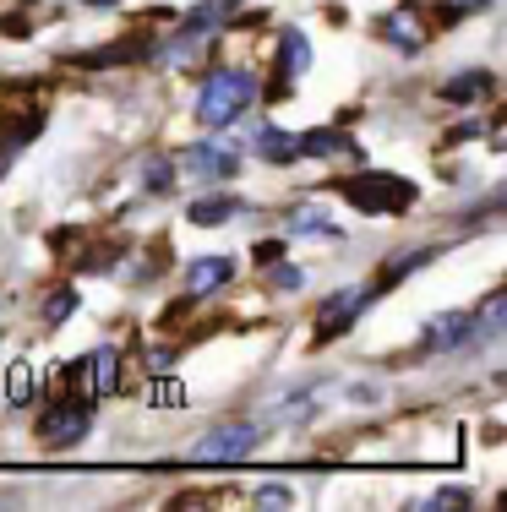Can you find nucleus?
<instances>
[{
    "instance_id": "nucleus-26",
    "label": "nucleus",
    "mask_w": 507,
    "mask_h": 512,
    "mask_svg": "<svg viewBox=\"0 0 507 512\" xmlns=\"http://www.w3.org/2000/svg\"><path fill=\"white\" fill-rule=\"evenodd\" d=\"M88 6H120V0H88Z\"/></svg>"
},
{
    "instance_id": "nucleus-13",
    "label": "nucleus",
    "mask_w": 507,
    "mask_h": 512,
    "mask_svg": "<svg viewBox=\"0 0 507 512\" xmlns=\"http://www.w3.org/2000/svg\"><path fill=\"white\" fill-rule=\"evenodd\" d=\"M229 213H240V202H235V197H197L186 218H191L197 229H213V224H229Z\"/></svg>"
},
{
    "instance_id": "nucleus-7",
    "label": "nucleus",
    "mask_w": 507,
    "mask_h": 512,
    "mask_svg": "<svg viewBox=\"0 0 507 512\" xmlns=\"http://www.w3.org/2000/svg\"><path fill=\"white\" fill-rule=\"evenodd\" d=\"M180 164H186L191 175H202V180H229L240 169V153L224 148V142H197V148L180 153Z\"/></svg>"
},
{
    "instance_id": "nucleus-14",
    "label": "nucleus",
    "mask_w": 507,
    "mask_h": 512,
    "mask_svg": "<svg viewBox=\"0 0 507 512\" xmlns=\"http://www.w3.org/2000/svg\"><path fill=\"white\" fill-rule=\"evenodd\" d=\"M289 235H322V240H338V224H333V218H322L317 207H295V213H289Z\"/></svg>"
},
{
    "instance_id": "nucleus-9",
    "label": "nucleus",
    "mask_w": 507,
    "mask_h": 512,
    "mask_svg": "<svg viewBox=\"0 0 507 512\" xmlns=\"http://www.w3.org/2000/svg\"><path fill=\"white\" fill-rule=\"evenodd\" d=\"M377 33H382V39H393L398 50H420V44H426V28H420L415 11H388V17L377 22Z\"/></svg>"
},
{
    "instance_id": "nucleus-4",
    "label": "nucleus",
    "mask_w": 507,
    "mask_h": 512,
    "mask_svg": "<svg viewBox=\"0 0 507 512\" xmlns=\"http://www.w3.org/2000/svg\"><path fill=\"white\" fill-rule=\"evenodd\" d=\"M66 382H77L82 398L115 393V382H120V355H115V349H93L88 360H77V365L66 371Z\"/></svg>"
},
{
    "instance_id": "nucleus-20",
    "label": "nucleus",
    "mask_w": 507,
    "mask_h": 512,
    "mask_svg": "<svg viewBox=\"0 0 507 512\" xmlns=\"http://www.w3.org/2000/svg\"><path fill=\"white\" fill-rule=\"evenodd\" d=\"M28 398H33V371L17 365V371H11V404H28Z\"/></svg>"
},
{
    "instance_id": "nucleus-10",
    "label": "nucleus",
    "mask_w": 507,
    "mask_h": 512,
    "mask_svg": "<svg viewBox=\"0 0 507 512\" xmlns=\"http://www.w3.org/2000/svg\"><path fill=\"white\" fill-rule=\"evenodd\" d=\"M229 278H235V262H229V256H202V262L186 273V284H191V295H213V289L229 284Z\"/></svg>"
},
{
    "instance_id": "nucleus-18",
    "label": "nucleus",
    "mask_w": 507,
    "mask_h": 512,
    "mask_svg": "<svg viewBox=\"0 0 507 512\" xmlns=\"http://www.w3.org/2000/svg\"><path fill=\"white\" fill-rule=\"evenodd\" d=\"M148 191H169L175 186V158H148Z\"/></svg>"
},
{
    "instance_id": "nucleus-6",
    "label": "nucleus",
    "mask_w": 507,
    "mask_h": 512,
    "mask_svg": "<svg viewBox=\"0 0 507 512\" xmlns=\"http://www.w3.org/2000/svg\"><path fill=\"white\" fill-rule=\"evenodd\" d=\"M377 295V289H338V295L328 300V306L317 311V344H328V338H338L349 322H355L360 311H366V300Z\"/></svg>"
},
{
    "instance_id": "nucleus-5",
    "label": "nucleus",
    "mask_w": 507,
    "mask_h": 512,
    "mask_svg": "<svg viewBox=\"0 0 507 512\" xmlns=\"http://www.w3.org/2000/svg\"><path fill=\"white\" fill-rule=\"evenodd\" d=\"M88 425H93V409H88V398H82V404H60V409L44 414L39 436H44V447H71V442L88 436Z\"/></svg>"
},
{
    "instance_id": "nucleus-16",
    "label": "nucleus",
    "mask_w": 507,
    "mask_h": 512,
    "mask_svg": "<svg viewBox=\"0 0 507 512\" xmlns=\"http://www.w3.org/2000/svg\"><path fill=\"white\" fill-rule=\"evenodd\" d=\"M279 66H284V77H295V71H306V66H311V44H306V33H284V44H279Z\"/></svg>"
},
{
    "instance_id": "nucleus-24",
    "label": "nucleus",
    "mask_w": 507,
    "mask_h": 512,
    "mask_svg": "<svg viewBox=\"0 0 507 512\" xmlns=\"http://www.w3.org/2000/svg\"><path fill=\"white\" fill-rule=\"evenodd\" d=\"M279 256H284L279 240H262V246H257V262H262V267H268V262H279Z\"/></svg>"
},
{
    "instance_id": "nucleus-19",
    "label": "nucleus",
    "mask_w": 507,
    "mask_h": 512,
    "mask_svg": "<svg viewBox=\"0 0 507 512\" xmlns=\"http://www.w3.org/2000/svg\"><path fill=\"white\" fill-rule=\"evenodd\" d=\"M66 311H77V289H55L50 306H44V316H50V322H60Z\"/></svg>"
},
{
    "instance_id": "nucleus-12",
    "label": "nucleus",
    "mask_w": 507,
    "mask_h": 512,
    "mask_svg": "<svg viewBox=\"0 0 507 512\" xmlns=\"http://www.w3.org/2000/svg\"><path fill=\"white\" fill-rule=\"evenodd\" d=\"M491 93V71H458V77L442 82V99L448 104H475Z\"/></svg>"
},
{
    "instance_id": "nucleus-25",
    "label": "nucleus",
    "mask_w": 507,
    "mask_h": 512,
    "mask_svg": "<svg viewBox=\"0 0 507 512\" xmlns=\"http://www.w3.org/2000/svg\"><path fill=\"white\" fill-rule=\"evenodd\" d=\"M464 502H469L464 491H437V496H431V507H464Z\"/></svg>"
},
{
    "instance_id": "nucleus-2",
    "label": "nucleus",
    "mask_w": 507,
    "mask_h": 512,
    "mask_svg": "<svg viewBox=\"0 0 507 512\" xmlns=\"http://www.w3.org/2000/svg\"><path fill=\"white\" fill-rule=\"evenodd\" d=\"M344 202L355 207V213H371V218H398L415 202V186H409L404 175H388V169H366V175L344 180Z\"/></svg>"
},
{
    "instance_id": "nucleus-15",
    "label": "nucleus",
    "mask_w": 507,
    "mask_h": 512,
    "mask_svg": "<svg viewBox=\"0 0 507 512\" xmlns=\"http://www.w3.org/2000/svg\"><path fill=\"white\" fill-rule=\"evenodd\" d=\"M257 153H262V158H273V164H289V158H300V142L268 126V131H257Z\"/></svg>"
},
{
    "instance_id": "nucleus-17",
    "label": "nucleus",
    "mask_w": 507,
    "mask_h": 512,
    "mask_svg": "<svg viewBox=\"0 0 507 512\" xmlns=\"http://www.w3.org/2000/svg\"><path fill=\"white\" fill-rule=\"evenodd\" d=\"M300 153H349V137H338V131H311V137L300 142Z\"/></svg>"
},
{
    "instance_id": "nucleus-23",
    "label": "nucleus",
    "mask_w": 507,
    "mask_h": 512,
    "mask_svg": "<svg viewBox=\"0 0 507 512\" xmlns=\"http://www.w3.org/2000/svg\"><path fill=\"white\" fill-rule=\"evenodd\" d=\"M257 502H262V507H289V491H284V485H268Z\"/></svg>"
},
{
    "instance_id": "nucleus-27",
    "label": "nucleus",
    "mask_w": 507,
    "mask_h": 512,
    "mask_svg": "<svg viewBox=\"0 0 507 512\" xmlns=\"http://www.w3.org/2000/svg\"><path fill=\"white\" fill-rule=\"evenodd\" d=\"M464 6H486V0H464Z\"/></svg>"
},
{
    "instance_id": "nucleus-22",
    "label": "nucleus",
    "mask_w": 507,
    "mask_h": 512,
    "mask_svg": "<svg viewBox=\"0 0 507 512\" xmlns=\"http://www.w3.org/2000/svg\"><path fill=\"white\" fill-rule=\"evenodd\" d=\"M153 398H164V404H186V393H180V382H159V387H153Z\"/></svg>"
},
{
    "instance_id": "nucleus-1",
    "label": "nucleus",
    "mask_w": 507,
    "mask_h": 512,
    "mask_svg": "<svg viewBox=\"0 0 507 512\" xmlns=\"http://www.w3.org/2000/svg\"><path fill=\"white\" fill-rule=\"evenodd\" d=\"M251 99H257V77L251 71H213L208 82H202V93H197V120L208 131H219V126H229L235 115H246L251 109Z\"/></svg>"
},
{
    "instance_id": "nucleus-8",
    "label": "nucleus",
    "mask_w": 507,
    "mask_h": 512,
    "mask_svg": "<svg viewBox=\"0 0 507 512\" xmlns=\"http://www.w3.org/2000/svg\"><path fill=\"white\" fill-rule=\"evenodd\" d=\"M420 344H426V355H453V349L469 344V311H442L426 322V333H420Z\"/></svg>"
},
{
    "instance_id": "nucleus-3",
    "label": "nucleus",
    "mask_w": 507,
    "mask_h": 512,
    "mask_svg": "<svg viewBox=\"0 0 507 512\" xmlns=\"http://www.w3.org/2000/svg\"><path fill=\"white\" fill-rule=\"evenodd\" d=\"M262 447V431L251 420H229V425H219V431H208L191 453H197L202 463H235V458H251Z\"/></svg>"
},
{
    "instance_id": "nucleus-21",
    "label": "nucleus",
    "mask_w": 507,
    "mask_h": 512,
    "mask_svg": "<svg viewBox=\"0 0 507 512\" xmlns=\"http://www.w3.org/2000/svg\"><path fill=\"white\" fill-rule=\"evenodd\" d=\"M273 267V284L279 289H300V267H279V262H268Z\"/></svg>"
},
{
    "instance_id": "nucleus-11",
    "label": "nucleus",
    "mask_w": 507,
    "mask_h": 512,
    "mask_svg": "<svg viewBox=\"0 0 507 512\" xmlns=\"http://www.w3.org/2000/svg\"><path fill=\"white\" fill-rule=\"evenodd\" d=\"M235 11H240L235 0H197V6H191V17H186V28L208 39V33H219L224 22H235Z\"/></svg>"
}]
</instances>
